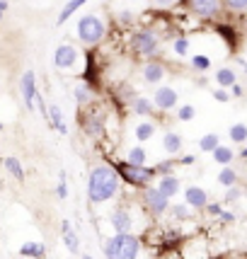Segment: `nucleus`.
I'll return each instance as SVG.
<instances>
[{"label": "nucleus", "mask_w": 247, "mask_h": 259, "mask_svg": "<svg viewBox=\"0 0 247 259\" xmlns=\"http://www.w3.org/2000/svg\"><path fill=\"white\" fill-rule=\"evenodd\" d=\"M121 180L112 165H95L88 175V201L107 203L119 194Z\"/></svg>", "instance_id": "obj_1"}, {"label": "nucleus", "mask_w": 247, "mask_h": 259, "mask_svg": "<svg viewBox=\"0 0 247 259\" xmlns=\"http://www.w3.org/2000/svg\"><path fill=\"white\" fill-rule=\"evenodd\" d=\"M107 259H138L141 257V237L136 233H116L104 240Z\"/></svg>", "instance_id": "obj_2"}, {"label": "nucleus", "mask_w": 247, "mask_h": 259, "mask_svg": "<svg viewBox=\"0 0 247 259\" xmlns=\"http://www.w3.org/2000/svg\"><path fill=\"white\" fill-rule=\"evenodd\" d=\"M112 167L116 169L119 180L131 184V187H138V189H146V187H153V180H155V169L153 167H138V165H131L126 160H119V162H112Z\"/></svg>", "instance_id": "obj_3"}, {"label": "nucleus", "mask_w": 247, "mask_h": 259, "mask_svg": "<svg viewBox=\"0 0 247 259\" xmlns=\"http://www.w3.org/2000/svg\"><path fill=\"white\" fill-rule=\"evenodd\" d=\"M107 27L97 15H83L78 20V39L85 46H97L104 39Z\"/></svg>", "instance_id": "obj_4"}, {"label": "nucleus", "mask_w": 247, "mask_h": 259, "mask_svg": "<svg viewBox=\"0 0 247 259\" xmlns=\"http://www.w3.org/2000/svg\"><path fill=\"white\" fill-rule=\"evenodd\" d=\"M131 49H134L138 56H155L157 49H160V39H157L155 32H150V29H136L131 34Z\"/></svg>", "instance_id": "obj_5"}, {"label": "nucleus", "mask_w": 247, "mask_h": 259, "mask_svg": "<svg viewBox=\"0 0 247 259\" xmlns=\"http://www.w3.org/2000/svg\"><path fill=\"white\" fill-rule=\"evenodd\" d=\"M141 201H143L148 213L155 215V218L165 215L170 208V199H165L162 194L157 192V187H146V189L141 192Z\"/></svg>", "instance_id": "obj_6"}, {"label": "nucleus", "mask_w": 247, "mask_h": 259, "mask_svg": "<svg viewBox=\"0 0 247 259\" xmlns=\"http://www.w3.org/2000/svg\"><path fill=\"white\" fill-rule=\"evenodd\" d=\"M80 126L88 138H102L104 131H107V119L104 114L100 112H88V114H80Z\"/></svg>", "instance_id": "obj_7"}, {"label": "nucleus", "mask_w": 247, "mask_h": 259, "mask_svg": "<svg viewBox=\"0 0 247 259\" xmlns=\"http://www.w3.org/2000/svg\"><path fill=\"white\" fill-rule=\"evenodd\" d=\"M109 226L114 228V233H134L136 218L131 213V208H126V206L114 208L112 213H109Z\"/></svg>", "instance_id": "obj_8"}, {"label": "nucleus", "mask_w": 247, "mask_h": 259, "mask_svg": "<svg viewBox=\"0 0 247 259\" xmlns=\"http://www.w3.org/2000/svg\"><path fill=\"white\" fill-rule=\"evenodd\" d=\"M78 49L73 44H61L56 46V51H54V66L61 68V70H73V68L78 66Z\"/></svg>", "instance_id": "obj_9"}, {"label": "nucleus", "mask_w": 247, "mask_h": 259, "mask_svg": "<svg viewBox=\"0 0 247 259\" xmlns=\"http://www.w3.org/2000/svg\"><path fill=\"white\" fill-rule=\"evenodd\" d=\"M153 104H155L157 112H170V109H175L177 107V102H180V95H177V90H172L170 85H162V88H157L155 92H153Z\"/></svg>", "instance_id": "obj_10"}, {"label": "nucleus", "mask_w": 247, "mask_h": 259, "mask_svg": "<svg viewBox=\"0 0 247 259\" xmlns=\"http://www.w3.org/2000/svg\"><path fill=\"white\" fill-rule=\"evenodd\" d=\"M20 92H22L24 107H27L29 112H34V109H36L34 100H36V95H39V90H36V75H34V70H27V73L22 75V80H20Z\"/></svg>", "instance_id": "obj_11"}, {"label": "nucleus", "mask_w": 247, "mask_h": 259, "mask_svg": "<svg viewBox=\"0 0 247 259\" xmlns=\"http://www.w3.org/2000/svg\"><path fill=\"white\" fill-rule=\"evenodd\" d=\"M221 3H223V0H189V8L196 17L214 20L216 15L221 12Z\"/></svg>", "instance_id": "obj_12"}, {"label": "nucleus", "mask_w": 247, "mask_h": 259, "mask_svg": "<svg viewBox=\"0 0 247 259\" xmlns=\"http://www.w3.org/2000/svg\"><path fill=\"white\" fill-rule=\"evenodd\" d=\"M184 203L194 208V211H203L206 206H209V192L203 189V187H196V184H191L184 189Z\"/></svg>", "instance_id": "obj_13"}, {"label": "nucleus", "mask_w": 247, "mask_h": 259, "mask_svg": "<svg viewBox=\"0 0 247 259\" xmlns=\"http://www.w3.org/2000/svg\"><path fill=\"white\" fill-rule=\"evenodd\" d=\"M61 237H63V245H66V249L70 254H80V237L68 218L61 221Z\"/></svg>", "instance_id": "obj_14"}, {"label": "nucleus", "mask_w": 247, "mask_h": 259, "mask_svg": "<svg viewBox=\"0 0 247 259\" xmlns=\"http://www.w3.org/2000/svg\"><path fill=\"white\" fill-rule=\"evenodd\" d=\"M157 192L162 194L165 199H172V196H177L182 189V182L177 175H165V177H157Z\"/></svg>", "instance_id": "obj_15"}, {"label": "nucleus", "mask_w": 247, "mask_h": 259, "mask_svg": "<svg viewBox=\"0 0 247 259\" xmlns=\"http://www.w3.org/2000/svg\"><path fill=\"white\" fill-rule=\"evenodd\" d=\"M49 126H51L54 131H58L61 136L68 134V124H66L63 112H61V107H58L56 102H54V104H49Z\"/></svg>", "instance_id": "obj_16"}, {"label": "nucleus", "mask_w": 247, "mask_h": 259, "mask_svg": "<svg viewBox=\"0 0 247 259\" xmlns=\"http://www.w3.org/2000/svg\"><path fill=\"white\" fill-rule=\"evenodd\" d=\"M143 80H146L148 85H155L160 80H165V66L157 63V61H148L146 66H143Z\"/></svg>", "instance_id": "obj_17"}, {"label": "nucleus", "mask_w": 247, "mask_h": 259, "mask_svg": "<svg viewBox=\"0 0 247 259\" xmlns=\"http://www.w3.org/2000/svg\"><path fill=\"white\" fill-rule=\"evenodd\" d=\"M20 257L24 259H44L46 257V245L44 242H36V240H29L20 247Z\"/></svg>", "instance_id": "obj_18"}, {"label": "nucleus", "mask_w": 247, "mask_h": 259, "mask_svg": "<svg viewBox=\"0 0 247 259\" xmlns=\"http://www.w3.org/2000/svg\"><path fill=\"white\" fill-rule=\"evenodd\" d=\"M216 85L223 88V90H230L233 85H237V75L233 68H218L216 70Z\"/></svg>", "instance_id": "obj_19"}, {"label": "nucleus", "mask_w": 247, "mask_h": 259, "mask_svg": "<svg viewBox=\"0 0 247 259\" xmlns=\"http://www.w3.org/2000/svg\"><path fill=\"white\" fill-rule=\"evenodd\" d=\"M131 112L138 114V116H153L155 104H153V100H148V97H134L131 100Z\"/></svg>", "instance_id": "obj_20"}, {"label": "nucleus", "mask_w": 247, "mask_h": 259, "mask_svg": "<svg viewBox=\"0 0 247 259\" xmlns=\"http://www.w3.org/2000/svg\"><path fill=\"white\" fill-rule=\"evenodd\" d=\"M3 165H5V172L10 175L12 180L24 182V167H22V162H20V158H15V155H8V158L3 160Z\"/></svg>", "instance_id": "obj_21"}, {"label": "nucleus", "mask_w": 247, "mask_h": 259, "mask_svg": "<svg viewBox=\"0 0 247 259\" xmlns=\"http://www.w3.org/2000/svg\"><path fill=\"white\" fill-rule=\"evenodd\" d=\"M162 148H165L168 155H177L182 150V136L175 134V131H168V134L162 136Z\"/></svg>", "instance_id": "obj_22"}, {"label": "nucleus", "mask_w": 247, "mask_h": 259, "mask_svg": "<svg viewBox=\"0 0 247 259\" xmlns=\"http://www.w3.org/2000/svg\"><path fill=\"white\" fill-rule=\"evenodd\" d=\"M126 162H131V165H138V167H146L148 162V153L143 146H134L129 153H126Z\"/></svg>", "instance_id": "obj_23"}, {"label": "nucleus", "mask_w": 247, "mask_h": 259, "mask_svg": "<svg viewBox=\"0 0 247 259\" xmlns=\"http://www.w3.org/2000/svg\"><path fill=\"white\" fill-rule=\"evenodd\" d=\"M211 155H214V160L218 162V165H221V167H228V165H230V162L235 160V153H233V148H228V146H218L214 153H211Z\"/></svg>", "instance_id": "obj_24"}, {"label": "nucleus", "mask_w": 247, "mask_h": 259, "mask_svg": "<svg viewBox=\"0 0 247 259\" xmlns=\"http://www.w3.org/2000/svg\"><path fill=\"white\" fill-rule=\"evenodd\" d=\"M216 180H218L221 187L230 189V187H237V172L228 165V167H221V172H218V177H216Z\"/></svg>", "instance_id": "obj_25"}, {"label": "nucleus", "mask_w": 247, "mask_h": 259, "mask_svg": "<svg viewBox=\"0 0 247 259\" xmlns=\"http://www.w3.org/2000/svg\"><path fill=\"white\" fill-rule=\"evenodd\" d=\"M88 0H68L66 5H63V10H61V15H58V22L56 24H63V22H68L70 17H73V12H78L83 5H85Z\"/></svg>", "instance_id": "obj_26"}, {"label": "nucleus", "mask_w": 247, "mask_h": 259, "mask_svg": "<svg viewBox=\"0 0 247 259\" xmlns=\"http://www.w3.org/2000/svg\"><path fill=\"white\" fill-rule=\"evenodd\" d=\"M73 97L78 102V107H85V104L92 102V88L88 82H80V85H75V90H73Z\"/></svg>", "instance_id": "obj_27"}, {"label": "nucleus", "mask_w": 247, "mask_h": 259, "mask_svg": "<svg viewBox=\"0 0 247 259\" xmlns=\"http://www.w3.org/2000/svg\"><path fill=\"white\" fill-rule=\"evenodd\" d=\"M136 141H141V143H146V141H150L153 136H155V124L153 121H141V124L136 126Z\"/></svg>", "instance_id": "obj_28"}, {"label": "nucleus", "mask_w": 247, "mask_h": 259, "mask_svg": "<svg viewBox=\"0 0 247 259\" xmlns=\"http://www.w3.org/2000/svg\"><path fill=\"white\" fill-rule=\"evenodd\" d=\"M168 213H170V218H172V221H189L191 208L187 206V203H170Z\"/></svg>", "instance_id": "obj_29"}, {"label": "nucleus", "mask_w": 247, "mask_h": 259, "mask_svg": "<svg viewBox=\"0 0 247 259\" xmlns=\"http://www.w3.org/2000/svg\"><path fill=\"white\" fill-rule=\"evenodd\" d=\"M180 162H177V158H165V160H160L157 165H153V169H155V175L157 177H165V175H175L172 169L177 167Z\"/></svg>", "instance_id": "obj_30"}, {"label": "nucleus", "mask_w": 247, "mask_h": 259, "mask_svg": "<svg viewBox=\"0 0 247 259\" xmlns=\"http://www.w3.org/2000/svg\"><path fill=\"white\" fill-rule=\"evenodd\" d=\"M218 146H221V136L218 134H206L199 138V148H201L203 153H214Z\"/></svg>", "instance_id": "obj_31"}, {"label": "nucleus", "mask_w": 247, "mask_h": 259, "mask_svg": "<svg viewBox=\"0 0 247 259\" xmlns=\"http://www.w3.org/2000/svg\"><path fill=\"white\" fill-rule=\"evenodd\" d=\"M228 138L233 143H247V124H233L228 131Z\"/></svg>", "instance_id": "obj_32"}, {"label": "nucleus", "mask_w": 247, "mask_h": 259, "mask_svg": "<svg viewBox=\"0 0 247 259\" xmlns=\"http://www.w3.org/2000/svg\"><path fill=\"white\" fill-rule=\"evenodd\" d=\"M189 66L194 68V70H199V73H206L209 68L214 66V61H211L209 56H203V54H196V56H191Z\"/></svg>", "instance_id": "obj_33"}, {"label": "nucleus", "mask_w": 247, "mask_h": 259, "mask_svg": "<svg viewBox=\"0 0 247 259\" xmlns=\"http://www.w3.org/2000/svg\"><path fill=\"white\" fill-rule=\"evenodd\" d=\"M56 196L61 199V201H66V199H68V180H66V169H61V172H58Z\"/></svg>", "instance_id": "obj_34"}, {"label": "nucleus", "mask_w": 247, "mask_h": 259, "mask_svg": "<svg viewBox=\"0 0 247 259\" xmlns=\"http://www.w3.org/2000/svg\"><path fill=\"white\" fill-rule=\"evenodd\" d=\"M172 51H175L177 56H187V54H189V39H187V36H177L175 44H172Z\"/></svg>", "instance_id": "obj_35"}, {"label": "nucleus", "mask_w": 247, "mask_h": 259, "mask_svg": "<svg viewBox=\"0 0 247 259\" xmlns=\"http://www.w3.org/2000/svg\"><path fill=\"white\" fill-rule=\"evenodd\" d=\"M194 116H196L194 104H182L180 109H177V119H180V121H191Z\"/></svg>", "instance_id": "obj_36"}, {"label": "nucleus", "mask_w": 247, "mask_h": 259, "mask_svg": "<svg viewBox=\"0 0 247 259\" xmlns=\"http://www.w3.org/2000/svg\"><path fill=\"white\" fill-rule=\"evenodd\" d=\"M223 5L228 10H235V12L247 10V0H223Z\"/></svg>", "instance_id": "obj_37"}, {"label": "nucleus", "mask_w": 247, "mask_h": 259, "mask_svg": "<svg viewBox=\"0 0 247 259\" xmlns=\"http://www.w3.org/2000/svg\"><path fill=\"white\" fill-rule=\"evenodd\" d=\"M240 196H242V192H240V187H230V189H225L223 203H233V201H237Z\"/></svg>", "instance_id": "obj_38"}, {"label": "nucleus", "mask_w": 247, "mask_h": 259, "mask_svg": "<svg viewBox=\"0 0 247 259\" xmlns=\"http://www.w3.org/2000/svg\"><path fill=\"white\" fill-rule=\"evenodd\" d=\"M209 215H214V218H218L221 215V211H223V203H218V201H209V206L203 208Z\"/></svg>", "instance_id": "obj_39"}, {"label": "nucleus", "mask_w": 247, "mask_h": 259, "mask_svg": "<svg viewBox=\"0 0 247 259\" xmlns=\"http://www.w3.org/2000/svg\"><path fill=\"white\" fill-rule=\"evenodd\" d=\"M214 97L218 102H230L233 97H230V90H223V88H216L214 90Z\"/></svg>", "instance_id": "obj_40"}, {"label": "nucleus", "mask_w": 247, "mask_h": 259, "mask_svg": "<svg viewBox=\"0 0 247 259\" xmlns=\"http://www.w3.org/2000/svg\"><path fill=\"white\" fill-rule=\"evenodd\" d=\"M177 162H180V165H184V167H191V165H194V162H196V155H182V158H177Z\"/></svg>", "instance_id": "obj_41"}, {"label": "nucleus", "mask_w": 247, "mask_h": 259, "mask_svg": "<svg viewBox=\"0 0 247 259\" xmlns=\"http://www.w3.org/2000/svg\"><path fill=\"white\" fill-rule=\"evenodd\" d=\"M218 218H221V223H235V213H233V211H221V215H218Z\"/></svg>", "instance_id": "obj_42"}, {"label": "nucleus", "mask_w": 247, "mask_h": 259, "mask_svg": "<svg viewBox=\"0 0 247 259\" xmlns=\"http://www.w3.org/2000/svg\"><path fill=\"white\" fill-rule=\"evenodd\" d=\"M230 97H242V88H240V85H233V88H230Z\"/></svg>", "instance_id": "obj_43"}, {"label": "nucleus", "mask_w": 247, "mask_h": 259, "mask_svg": "<svg viewBox=\"0 0 247 259\" xmlns=\"http://www.w3.org/2000/svg\"><path fill=\"white\" fill-rule=\"evenodd\" d=\"M8 12V0H0V17Z\"/></svg>", "instance_id": "obj_44"}, {"label": "nucleus", "mask_w": 247, "mask_h": 259, "mask_svg": "<svg viewBox=\"0 0 247 259\" xmlns=\"http://www.w3.org/2000/svg\"><path fill=\"white\" fill-rule=\"evenodd\" d=\"M153 3H157V5H172L175 0H153Z\"/></svg>", "instance_id": "obj_45"}, {"label": "nucleus", "mask_w": 247, "mask_h": 259, "mask_svg": "<svg viewBox=\"0 0 247 259\" xmlns=\"http://www.w3.org/2000/svg\"><path fill=\"white\" fill-rule=\"evenodd\" d=\"M240 158H245V160H247V148H242V150H240Z\"/></svg>", "instance_id": "obj_46"}, {"label": "nucleus", "mask_w": 247, "mask_h": 259, "mask_svg": "<svg viewBox=\"0 0 247 259\" xmlns=\"http://www.w3.org/2000/svg\"><path fill=\"white\" fill-rule=\"evenodd\" d=\"M83 259H95V257L92 254H83Z\"/></svg>", "instance_id": "obj_47"}, {"label": "nucleus", "mask_w": 247, "mask_h": 259, "mask_svg": "<svg viewBox=\"0 0 247 259\" xmlns=\"http://www.w3.org/2000/svg\"><path fill=\"white\" fill-rule=\"evenodd\" d=\"M0 131H3V121H0Z\"/></svg>", "instance_id": "obj_48"}, {"label": "nucleus", "mask_w": 247, "mask_h": 259, "mask_svg": "<svg viewBox=\"0 0 247 259\" xmlns=\"http://www.w3.org/2000/svg\"><path fill=\"white\" fill-rule=\"evenodd\" d=\"M17 259H24V257H17Z\"/></svg>", "instance_id": "obj_49"}]
</instances>
